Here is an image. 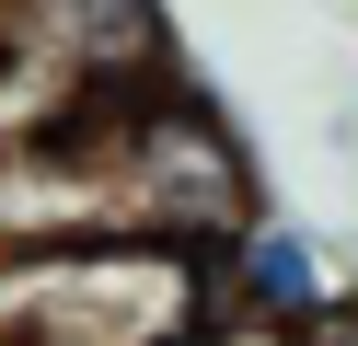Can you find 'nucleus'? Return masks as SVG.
I'll return each instance as SVG.
<instances>
[{
  "instance_id": "1",
  "label": "nucleus",
  "mask_w": 358,
  "mask_h": 346,
  "mask_svg": "<svg viewBox=\"0 0 358 346\" xmlns=\"http://www.w3.org/2000/svg\"><path fill=\"white\" fill-rule=\"evenodd\" d=\"M58 161L81 185V243H162V254H220L266 219V185L243 127L196 81L81 104L58 127Z\"/></svg>"
},
{
  "instance_id": "2",
  "label": "nucleus",
  "mask_w": 358,
  "mask_h": 346,
  "mask_svg": "<svg viewBox=\"0 0 358 346\" xmlns=\"http://www.w3.org/2000/svg\"><path fill=\"white\" fill-rule=\"evenodd\" d=\"M0 346H208V254H162V243L12 254Z\"/></svg>"
},
{
  "instance_id": "3",
  "label": "nucleus",
  "mask_w": 358,
  "mask_h": 346,
  "mask_svg": "<svg viewBox=\"0 0 358 346\" xmlns=\"http://www.w3.org/2000/svg\"><path fill=\"white\" fill-rule=\"evenodd\" d=\"M208 335L220 346H335L358 335V289L301 219L266 208L243 243L208 254Z\"/></svg>"
},
{
  "instance_id": "4",
  "label": "nucleus",
  "mask_w": 358,
  "mask_h": 346,
  "mask_svg": "<svg viewBox=\"0 0 358 346\" xmlns=\"http://www.w3.org/2000/svg\"><path fill=\"white\" fill-rule=\"evenodd\" d=\"M335 346H358V335H335Z\"/></svg>"
},
{
  "instance_id": "5",
  "label": "nucleus",
  "mask_w": 358,
  "mask_h": 346,
  "mask_svg": "<svg viewBox=\"0 0 358 346\" xmlns=\"http://www.w3.org/2000/svg\"><path fill=\"white\" fill-rule=\"evenodd\" d=\"M208 346H220V335H208Z\"/></svg>"
}]
</instances>
